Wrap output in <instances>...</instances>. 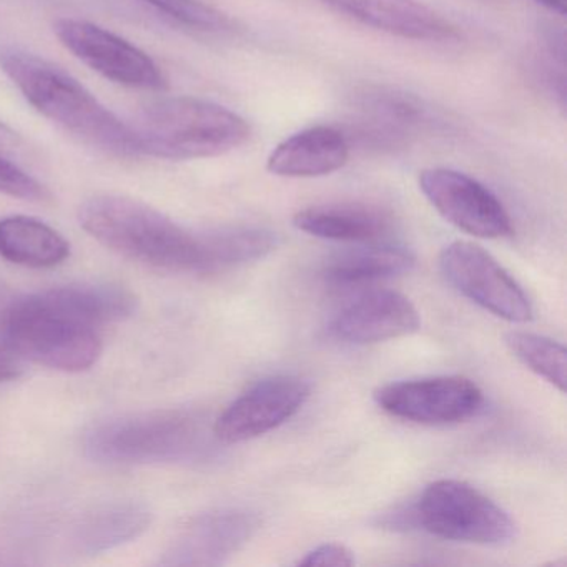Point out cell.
Masks as SVG:
<instances>
[{"mask_svg":"<svg viewBox=\"0 0 567 567\" xmlns=\"http://www.w3.org/2000/svg\"><path fill=\"white\" fill-rule=\"evenodd\" d=\"M0 71L39 114L84 144L118 157L145 155L134 128L54 62L24 49L2 48Z\"/></svg>","mask_w":567,"mask_h":567,"instance_id":"cell-1","label":"cell"},{"mask_svg":"<svg viewBox=\"0 0 567 567\" xmlns=\"http://www.w3.org/2000/svg\"><path fill=\"white\" fill-rule=\"evenodd\" d=\"M81 227L115 254L174 274H205L204 234L125 195H94L79 210Z\"/></svg>","mask_w":567,"mask_h":567,"instance_id":"cell-2","label":"cell"},{"mask_svg":"<svg viewBox=\"0 0 567 567\" xmlns=\"http://www.w3.org/2000/svg\"><path fill=\"white\" fill-rule=\"evenodd\" d=\"M132 128L145 155L167 161L220 157L247 144L251 134L247 121L230 109L195 97L148 102Z\"/></svg>","mask_w":567,"mask_h":567,"instance_id":"cell-3","label":"cell"},{"mask_svg":"<svg viewBox=\"0 0 567 567\" xmlns=\"http://www.w3.org/2000/svg\"><path fill=\"white\" fill-rule=\"evenodd\" d=\"M82 444L89 460L111 466L188 463L207 451L208 431L192 411H152L94 424Z\"/></svg>","mask_w":567,"mask_h":567,"instance_id":"cell-4","label":"cell"},{"mask_svg":"<svg viewBox=\"0 0 567 567\" xmlns=\"http://www.w3.org/2000/svg\"><path fill=\"white\" fill-rule=\"evenodd\" d=\"M0 343L21 360L65 373L89 370L102 354L97 328L52 313L35 293L16 295L0 330Z\"/></svg>","mask_w":567,"mask_h":567,"instance_id":"cell-5","label":"cell"},{"mask_svg":"<svg viewBox=\"0 0 567 567\" xmlns=\"http://www.w3.org/2000/svg\"><path fill=\"white\" fill-rule=\"evenodd\" d=\"M413 526L454 543L499 546L516 534L509 514L464 481L440 480L411 506Z\"/></svg>","mask_w":567,"mask_h":567,"instance_id":"cell-6","label":"cell"},{"mask_svg":"<svg viewBox=\"0 0 567 567\" xmlns=\"http://www.w3.org/2000/svg\"><path fill=\"white\" fill-rule=\"evenodd\" d=\"M446 280L473 303L511 321L527 323L533 318L529 297L509 271L480 245L453 241L440 255Z\"/></svg>","mask_w":567,"mask_h":567,"instance_id":"cell-7","label":"cell"},{"mask_svg":"<svg viewBox=\"0 0 567 567\" xmlns=\"http://www.w3.org/2000/svg\"><path fill=\"white\" fill-rule=\"evenodd\" d=\"M54 31L68 51L102 78L142 91L167 89V78L157 62L114 32L81 19H61Z\"/></svg>","mask_w":567,"mask_h":567,"instance_id":"cell-8","label":"cell"},{"mask_svg":"<svg viewBox=\"0 0 567 567\" xmlns=\"http://www.w3.org/2000/svg\"><path fill=\"white\" fill-rule=\"evenodd\" d=\"M350 128L358 141L378 151L404 147L443 125L431 105L393 87H367L351 101Z\"/></svg>","mask_w":567,"mask_h":567,"instance_id":"cell-9","label":"cell"},{"mask_svg":"<svg viewBox=\"0 0 567 567\" xmlns=\"http://www.w3.org/2000/svg\"><path fill=\"white\" fill-rule=\"evenodd\" d=\"M417 182L434 210L464 234L487 240L513 234V221L506 208L476 178L436 167L421 172Z\"/></svg>","mask_w":567,"mask_h":567,"instance_id":"cell-10","label":"cell"},{"mask_svg":"<svg viewBox=\"0 0 567 567\" xmlns=\"http://www.w3.org/2000/svg\"><path fill=\"white\" fill-rule=\"evenodd\" d=\"M374 401L391 416L420 424H454L480 413L483 391L464 377L396 381L374 391Z\"/></svg>","mask_w":567,"mask_h":567,"instance_id":"cell-11","label":"cell"},{"mask_svg":"<svg viewBox=\"0 0 567 567\" xmlns=\"http://www.w3.org/2000/svg\"><path fill=\"white\" fill-rule=\"evenodd\" d=\"M310 384L291 374L265 378L237 398L214 424L224 444L255 440L295 416L310 398Z\"/></svg>","mask_w":567,"mask_h":567,"instance_id":"cell-12","label":"cell"},{"mask_svg":"<svg viewBox=\"0 0 567 567\" xmlns=\"http://www.w3.org/2000/svg\"><path fill=\"white\" fill-rule=\"evenodd\" d=\"M260 527L257 514L217 509L192 517L161 556L162 566H220Z\"/></svg>","mask_w":567,"mask_h":567,"instance_id":"cell-13","label":"cell"},{"mask_svg":"<svg viewBox=\"0 0 567 567\" xmlns=\"http://www.w3.org/2000/svg\"><path fill=\"white\" fill-rule=\"evenodd\" d=\"M420 313L410 298L393 290L361 295L343 308L331 323V333L351 344H374L416 333Z\"/></svg>","mask_w":567,"mask_h":567,"instance_id":"cell-14","label":"cell"},{"mask_svg":"<svg viewBox=\"0 0 567 567\" xmlns=\"http://www.w3.org/2000/svg\"><path fill=\"white\" fill-rule=\"evenodd\" d=\"M330 8L368 28L408 41L447 44L460 39L456 25L417 0H324Z\"/></svg>","mask_w":567,"mask_h":567,"instance_id":"cell-15","label":"cell"},{"mask_svg":"<svg viewBox=\"0 0 567 567\" xmlns=\"http://www.w3.org/2000/svg\"><path fill=\"white\" fill-rule=\"evenodd\" d=\"M351 144L343 132L328 125L305 128L277 145L267 161L270 174L285 178H313L347 165Z\"/></svg>","mask_w":567,"mask_h":567,"instance_id":"cell-16","label":"cell"},{"mask_svg":"<svg viewBox=\"0 0 567 567\" xmlns=\"http://www.w3.org/2000/svg\"><path fill=\"white\" fill-rule=\"evenodd\" d=\"M35 298L52 313L92 328L125 320L137 310L134 293L111 284H71L39 291Z\"/></svg>","mask_w":567,"mask_h":567,"instance_id":"cell-17","label":"cell"},{"mask_svg":"<svg viewBox=\"0 0 567 567\" xmlns=\"http://www.w3.org/2000/svg\"><path fill=\"white\" fill-rule=\"evenodd\" d=\"M391 221L386 210L361 202L313 205L293 217L295 227L303 234L348 244L380 241L391 230Z\"/></svg>","mask_w":567,"mask_h":567,"instance_id":"cell-18","label":"cell"},{"mask_svg":"<svg viewBox=\"0 0 567 567\" xmlns=\"http://www.w3.org/2000/svg\"><path fill=\"white\" fill-rule=\"evenodd\" d=\"M152 513L137 501H111L89 511L72 530V547L81 556H99L134 543L151 527Z\"/></svg>","mask_w":567,"mask_h":567,"instance_id":"cell-19","label":"cell"},{"mask_svg":"<svg viewBox=\"0 0 567 567\" xmlns=\"http://www.w3.org/2000/svg\"><path fill=\"white\" fill-rule=\"evenodd\" d=\"M0 257L28 268H54L71 257V245L51 225L14 215L0 220Z\"/></svg>","mask_w":567,"mask_h":567,"instance_id":"cell-20","label":"cell"},{"mask_svg":"<svg viewBox=\"0 0 567 567\" xmlns=\"http://www.w3.org/2000/svg\"><path fill=\"white\" fill-rule=\"evenodd\" d=\"M414 257L396 245L363 244L338 254L324 267V278L334 287H363L413 270Z\"/></svg>","mask_w":567,"mask_h":567,"instance_id":"cell-21","label":"cell"},{"mask_svg":"<svg viewBox=\"0 0 567 567\" xmlns=\"http://www.w3.org/2000/svg\"><path fill=\"white\" fill-rule=\"evenodd\" d=\"M207 274L230 270L261 260L277 248V234L258 227L221 228L205 231Z\"/></svg>","mask_w":567,"mask_h":567,"instance_id":"cell-22","label":"cell"},{"mask_svg":"<svg viewBox=\"0 0 567 567\" xmlns=\"http://www.w3.org/2000/svg\"><path fill=\"white\" fill-rule=\"evenodd\" d=\"M506 344L524 367L560 393L566 391L567 351L564 344L526 331H511L506 334Z\"/></svg>","mask_w":567,"mask_h":567,"instance_id":"cell-23","label":"cell"},{"mask_svg":"<svg viewBox=\"0 0 567 567\" xmlns=\"http://www.w3.org/2000/svg\"><path fill=\"white\" fill-rule=\"evenodd\" d=\"M165 18L174 19L185 28L195 31L212 32V34H225L234 31V22L224 12L202 0H142Z\"/></svg>","mask_w":567,"mask_h":567,"instance_id":"cell-24","label":"cell"},{"mask_svg":"<svg viewBox=\"0 0 567 567\" xmlns=\"http://www.w3.org/2000/svg\"><path fill=\"white\" fill-rule=\"evenodd\" d=\"M0 194L34 204L51 200V192L38 178L32 177L18 162L6 157H0Z\"/></svg>","mask_w":567,"mask_h":567,"instance_id":"cell-25","label":"cell"},{"mask_svg":"<svg viewBox=\"0 0 567 567\" xmlns=\"http://www.w3.org/2000/svg\"><path fill=\"white\" fill-rule=\"evenodd\" d=\"M357 563L353 553L343 544H321L300 559V566L350 567Z\"/></svg>","mask_w":567,"mask_h":567,"instance_id":"cell-26","label":"cell"},{"mask_svg":"<svg viewBox=\"0 0 567 567\" xmlns=\"http://www.w3.org/2000/svg\"><path fill=\"white\" fill-rule=\"evenodd\" d=\"M29 155H34V152L29 147L28 141L6 122L0 121V157L11 158L21 165Z\"/></svg>","mask_w":567,"mask_h":567,"instance_id":"cell-27","label":"cell"},{"mask_svg":"<svg viewBox=\"0 0 567 567\" xmlns=\"http://www.w3.org/2000/svg\"><path fill=\"white\" fill-rule=\"evenodd\" d=\"M22 374L21 358L6 347H0V383L16 380Z\"/></svg>","mask_w":567,"mask_h":567,"instance_id":"cell-28","label":"cell"},{"mask_svg":"<svg viewBox=\"0 0 567 567\" xmlns=\"http://www.w3.org/2000/svg\"><path fill=\"white\" fill-rule=\"evenodd\" d=\"M16 295L18 293H16L14 290H11V288L0 284V330H2V324H4L9 310H11L12 301H14Z\"/></svg>","mask_w":567,"mask_h":567,"instance_id":"cell-29","label":"cell"},{"mask_svg":"<svg viewBox=\"0 0 567 567\" xmlns=\"http://www.w3.org/2000/svg\"><path fill=\"white\" fill-rule=\"evenodd\" d=\"M533 2L553 14L566 16L567 0H533Z\"/></svg>","mask_w":567,"mask_h":567,"instance_id":"cell-30","label":"cell"}]
</instances>
